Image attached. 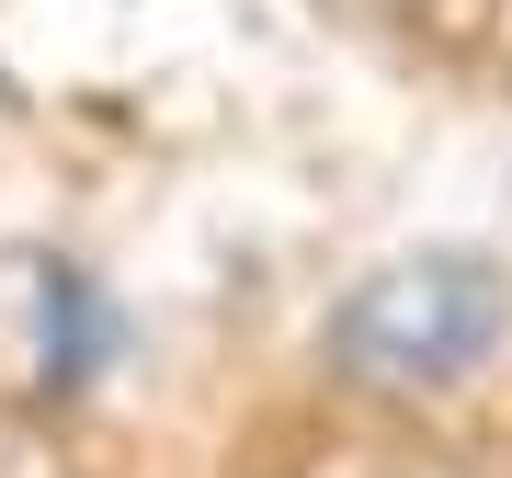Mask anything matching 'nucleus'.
Here are the masks:
<instances>
[{
	"label": "nucleus",
	"instance_id": "obj_2",
	"mask_svg": "<svg viewBox=\"0 0 512 478\" xmlns=\"http://www.w3.org/2000/svg\"><path fill=\"white\" fill-rule=\"evenodd\" d=\"M114 353V308L69 251H0V410H69Z\"/></svg>",
	"mask_w": 512,
	"mask_h": 478
},
{
	"label": "nucleus",
	"instance_id": "obj_1",
	"mask_svg": "<svg viewBox=\"0 0 512 478\" xmlns=\"http://www.w3.org/2000/svg\"><path fill=\"white\" fill-rule=\"evenodd\" d=\"M512 274L490 251H399L319 319V365L365 399H444L501 353Z\"/></svg>",
	"mask_w": 512,
	"mask_h": 478
}]
</instances>
